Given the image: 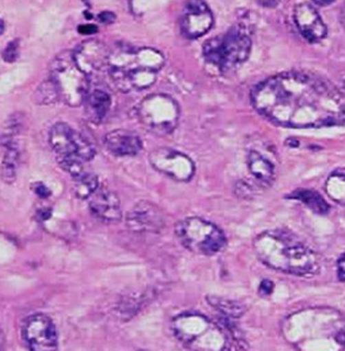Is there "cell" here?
<instances>
[{
  "mask_svg": "<svg viewBox=\"0 0 345 351\" xmlns=\"http://www.w3.org/2000/svg\"><path fill=\"white\" fill-rule=\"evenodd\" d=\"M254 108L274 123L289 128L345 124V97L337 88L310 73L271 76L254 88Z\"/></svg>",
  "mask_w": 345,
  "mask_h": 351,
  "instance_id": "6da1fadb",
  "label": "cell"
},
{
  "mask_svg": "<svg viewBox=\"0 0 345 351\" xmlns=\"http://www.w3.org/2000/svg\"><path fill=\"white\" fill-rule=\"evenodd\" d=\"M257 258L268 267L297 276H313L321 269L318 253L287 231H265L254 240Z\"/></svg>",
  "mask_w": 345,
  "mask_h": 351,
  "instance_id": "7a4b0ae2",
  "label": "cell"
},
{
  "mask_svg": "<svg viewBox=\"0 0 345 351\" xmlns=\"http://www.w3.org/2000/svg\"><path fill=\"white\" fill-rule=\"evenodd\" d=\"M165 59L152 48H134L117 45L109 51L107 73L115 87L122 93L151 87Z\"/></svg>",
  "mask_w": 345,
  "mask_h": 351,
  "instance_id": "3957f363",
  "label": "cell"
},
{
  "mask_svg": "<svg viewBox=\"0 0 345 351\" xmlns=\"http://www.w3.org/2000/svg\"><path fill=\"white\" fill-rule=\"evenodd\" d=\"M172 331L181 343L193 350L220 351L230 349L228 331L200 314H182L172 321Z\"/></svg>",
  "mask_w": 345,
  "mask_h": 351,
  "instance_id": "277c9868",
  "label": "cell"
},
{
  "mask_svg": "<svg viewBox=\"0 0 345 351\" xmlns=\"http://www.w3.org/2000/svg\"><path fill=\"white\" fill-rule=\"evenodd\" d=\"M49 144L61 169L73 178L82 173L84 163L96 156V148L91 141L64 122L53 125L49 132Z\"/></svg>",
  "mask_w": 345,
  "mask_h": 351,
  "instance_id": "5b68a950",
  "label": "cell"
},
{
  "mask_svg": "<svg viewBox=\"0 0 345 351\" xmlns=\"http://www.w3.org/2000/svg\"><path fill=\"white\" fill-rule=\"evenodd\" d=\"M252 51V39L241 25L234 26L221 36L209 39L203 45V56L209 64L227 73L243 64Z\"/></svg>",
  "mask_w": 345,
  "mask_h": 351,
  "instance_id": "8992f818",
  "label": "cell"
},
{
  "mask_svg": "<svg viewBox=\"0 0 345 351\" xmlns=\"http://www.w3.org/2000/svg\"><path fill=\"white\" fill-rule=\"evenodd\" d=\"M49 72V80L56 86L60 101L71 107L84 104L89 92V77L78 67L73 53H61L54 58Z\"/></svg>",
  "mask_w": 345,
  "mask_h": 351,
  "instance_id": "52a82bcc",
  "label": "cell"
},
{
  "mask_svg": "<svg viewBox=\"0 0 345 351\" xmlns=\"http://www.w3.org/2000/svg\"><path fill=\"white\" fill-rule=\"evenodd\" d=\"M175 233L180 243L193 253L214 256L225 248V233L216 225L197 217H190L177 223Z\"/></svg>",
  "mask_w": 345,
  "mask_h": 351,
  "instance_id": "ba28073f",
  "label": "cell"
},
{
  "mask_svg": "<svg viewBox=\"0 0 345 351\" xmlns=\"http://www.w3.org/2000/svg\"><path fill=\"white\" fill-rule=\"evenodd\" d=\"M137 115L141 123L157 135H167L177 127L180 108L175 100L162 94L149 95L142 100Z\"/></svg>",
  "mask_w": 345,
  "mask_h": 351,
  "instance_id": "9c48e42d",
  "label": "cell"
},
{
  "mask_svg": "<svg viewBox=\"0 0 345 351\" xmlns=\"http://www.w3.org/2000/svg\"><path fill=\"white\" fill-rule=\"evenodd\" d=\"M23 337L30 350L53 351L58 348L56 326L44 314H36L25 321Z\"/></svg>",
  "mask_w": 345,
  "mask_h": 351,
  "instance_id": "30bf717a",
  "label": "cell"
},
{
  "mask_svg": "<svg viewBox=\"0 0 345 351\" xmlns=\"http://www.w3.org/2000/svg\"><path fill=\"white\" fill-rule=\"evenodd\" d=\"M153 168L172 180L188 182L193 178L195 167L188 156L169 148H160L149 155Z\"/></svg>",
  "mask_w": 345,
  "mask_h": 351,
  "instance_id": "8fae6325",
  "label": "cell"
},
{
  "mask_svg": "<svg viewBox=\"0 0 345 351\" xmlns=\"http://www.w3.org/2000/svg\"><path fill=\"white\" fill-rule=\"evenodd\" d=\"M109 56V48L104 46V43L93 39L84 41L78 46L76 52H73L78 67L89 77L107 71Z\"/></svg>",
  "mask_w": 345,
  "mask_h": 351,
  "instance_id": "7c38bea8",
  "label": "cell"
},
{
  "mask_svg": "<svg viewBox=\"0 0 345 351\" xmlns=\"http://www.w3.org/2000/svg\"><path fill=\"white\" fill-rule=\"evenodd\" d=\"M213 13L203 1H188L181 18V31L189 39L205 36L213 27Z\"/></svg>",
  "mask_w": 345,
  "mask_h": 351,
  "instance_id": "4fadbf2b",
  "label": "cell"
},
{
  "mask_svg": "<svg viewBox=\"0 0 345 351\" xmlns=\"http://www.w3.org/2000/svg\"><path fill=\"white\" fill-rule=\"evenodd\" d=\"M126 223L137 233H159L165 228V216L155 204L140 202L129 212Z\"/></svg>",
  "mask_w": 345,
  "mask_h": 351,
  "instance_id": "5bb4252c",
  "label": "cell"
},
{
  "mask_svg": "<svg viewBox=\"0 0 345 351\" xmlns=\"http://www.w3.org/2000/svg\"><path fill=\"white\" fill-rule=\"evenodd\" d=\"M293 21L303 38L309 43H320L323 40L328 28L322 19L318 10L313 5L302 3L293 8Z\"/></svg>",
  "mask_w": 345,
  "mask_h": 351,
  "instance_id": "9a60e30c",
  "label": "cell"
},
{
  "mask_svg": "<svg viewBox=\"0 0 345 351\" xmlns=\"http://www.w3.org/2000/svg\"><path fill=\"white\" fill-rule=\"evenodd\" d=\"M89 206L93 216L104 223H117L122 218L120 199L109 188L99 186L89 197Z\"/></svg>",
  "mask_w": 345,
  "mask_h": 351,
  "instance_id": "2e32d148",
  "label": "cell"
},
{
  "mask_svg": "<svg viewBox=\"0 0 345 351\" xmlns=\"http://www.w3.org/2000/svg\"><path fill=\"white\" fill-rule=\"evenodd\" d=\"M104 145L111 154L118 157L135 156L142 149L140 137L135 132L117 129L104 136Z\"/></svg>",
  "mask_w": 345,
  "mask_h": 351,
  "instance_id": "e0dca14e",
  "label": "cell"
},
{
  "mask_svg": "<svg viewBox=\"0 0 345 351\" xmlns=\"http://www.w3.org/2000/svg\"><path fill=\"white\" fill-rule=\"evenodd\" d=\"M89 121L100 123L106 119L112 106V97L104 89L89 90L84 102Z\"/></svg>",
  "mask_w": 345,
  "mask_h": 351,
  "instance_id": "ac0fdd59",
  "label": "cell"
},
{
  "mask_svg": "<svg viewBox=\"0 0 345 351\" xmlns=\"http://www.w3.org/2000/svg\"><path fill=\"white\" fill-rule=\"evenodd\" d=\"M248 169L250 173L258 182L263 184H269L275 175V169L269 160L257 152H252L248 156Z\"/></svg>",
  "mask_w": 345,
  "mask_h": 351,
  "instance_id": "d6986e66",
  "label": "cell"
},
{
  "mask_svg": "<svg viewBox=\"0 0 345 351\" xmlns=\"http://www.w3.org/2000/svg\"><path fill=\"white\" fill-rule=\"evenodd\" d=\"M73 180H74L73 190H74L76 196L80 198V199L89 198L96 192V190L100 186L97 176L91 173V172L84 171L80 175L74 177Z\"/></svg>",
  "mask_w": 345,
  "mask_h": 351,
  "instance_id": "ffe728a7",
  "label": "cell"
},
{
  "mask_svg": "<svg viewBox=\"0 0 345 351\" xmlns=\"http://www.w3.org/2000/svg\"><path fill=\"white\" fill-rule=\"evenodd\" d=\"M290 197L297 200H301L302 203L318 215H325L329 211V205L325 202L324 198L318 192L313 191V190H298V191L293 192Z\"/></svg>",
  "mask_w": 345,
  "mask_h": 351,
  "instance_id": "44dd1931",
  "label": "cell"
},
{
  "mask_svg": "<svg viewBox=\"0 0 345 351\" xmlns=\"http://www.w3.org/2000/svg\"><path fill=\"white\" fill-rule=\"evenodd\" d=\"M16 165H18V150L13 145L12 140L6 144V154L1 164V176L8 184H12L16 180Z\"/></svg>",
  "mask_w": 345,
  "mask_h": 351,
  "instance_id": "7402d4cb",
  "label": "cell"
},
{
  "mask_svg": "<svg viewBox=\"0 0 345 351\" xmlns=\"http://www.w3.org/2000/svg\"><path fill=\"white\" fill-rule=\"evenodd\" d=\"M325 191L330 198L345 206V173L335 172L330 176L325 183Z\"/></svg>",
  "mask_w": 345,
  "mask_h": 351,
  "instance_id": "603a6c76",
  "label": "cell"
},
{
  "mask_svg": "<svg viewBox=\"0 0 345 351\" xmlns=\"http://www.w3.org/2000/svg\"><path fill=\"white\" fill-rule=\"evenodd\" d=\"M33 99L38 104H52L60 100L56 86L52 81H45L36 88Z\"/></svg>",
  "mask_w": 345,
  "mask_h": 351,
  "instance_id": "cb8c5ba5",
  "label": "cell"
},
{
  "mask_svg": "<svg viewBox=\"0 0 345 351\" xmlns=\"http://www.w3.org/2000/svg\"><path fill=\"white\" fill-rule=\"evenodd\" d=\"M209 304H213L214 307L223 313L228 317H240L245 313V308L237 302L228 301V300L219 299V298H212L208 299Z\"/></svg>",
  "mask_w": 345,
  "mask_h": 351,
  "instance_id": "d4e9b609",
  "label": "cell"
},
{
  "mask_svg": "<svg viewBox=\"0 0 345 351\" xmlns=\"http://www.w3.org/2000/svg\"><path fill=\"white\" fill-rule=\"evenodd\" d=\"M19 56V40H13L8 43V46L3 51V59L8 64H12Z\"/></svg>",
  "mask_w": 345,
  "mask_h": 351,
  "instance_id": "484cf974",
  "label": "cell"
},
{
  "mask_svg": "<svg viewBox=\"0 0 345 351\" xmlns=\"http://www.w3.org/2000/svg\"><path fill=\"white\" fill-rule=\"evenodd\" d=\"M33 190L36 192V195L38 197H41V198H47L51 195V191H49V188L44 185V184H34V186H33Z\"/></svg>",
  "mask_w": 345,
  "mask_h": 351,
  "instance_id": "4316f807",
  "label": "cell"
},
{
  "mask_svg": "<svg viewBox=\"0 0 345 351\" xmlns=\"http://www.w3.org/2000/svg\"><path fill=\"white\" fill-rule=\"evenodd\" d=\"M337 276L338 279L345 282V252L337 261Z\"/></svg>",
  "mask_w": 345,
  "mask_h": 351,
  "instance_id": "83f0119b",
  "label": "cell"
},
{
  "mask_svg": "<svg viewBox=\"0 0 345 351\" xmlns=\"http://www.w3.org/2000/svg\"><path fill=\"white\" fill-rule=\"evenodd\" d=\"M273 282L269 280H265V281H262L261 286H260V293L263 296H268L273 291Z\"/></svg>",
  "mask_w": 345,
  "mask_h": 351,
  "instance_id": "f1b7e54d",
  "label": "cell"
},
{
  "mask_svg": "<svg viewBox=\"0 0 345 351\" xmlns=\"http://www.w3.org/2000/svg\"><path fill=\"white\" fill-rule=\"evenodd\" d=\"M99 21L104 23V24H111V23L115 21V16L111 12H102L99 16Z\"/></svg>",
  "mask_w": 345,
  "mask_h": 351,
  "instance_id": "f546056e",
  "label": "cell"
},
{
  "mask_svg": "<svg viewBox=\"0 0 345 351\" xmlns=\"http://www.w3.org/2000/svg\"><path fill=\"white\" fill-rule=\"evenodd\" d=\"M79 31H80L81 33H84V34H93V33L97 32L98 29L97 27H94L93 25H84V26H81L80 28H79Z\"/></svg>",
  "mask_w": 345,
  "mask_h": 351,
  "instance_id": "4dcf8cb0",
  "label": "cell"
},
{
  "mask_svg": "<svg viewBox=\"0 0 345 351\" xmlns=\"http://www.w3.org/2000/svg\"><path fill=\"white\" fill-rule=\"evenodd\" d=\"M336 341H337L338 343L342 344V346H345V329H343V330L336 336Z\"/></svg>",
  "mask_w": 345,
  "mask_h": 351,
  "instance_id": "1f68e13d",
  "label": "cell"
},
{
  "mask_svg": "<svg viewBox=\"0 0 345 351\" xmlns=\"http://www.w3.org/2000/svg\"><path fill=\"white\" fill-rule=\"evenodd\" d=\"M340 18H341L342 24H343V26L345 27V5L342 8L341 16H340Z\"/></svg>",
  "mask_w": 345,
  "mask_h": 351,
  "instance_id": "d6a6232c",
  "label": "cell"
},
{
  "mask_svg": "<svg viewBox=\"0 0 345 351\" xmlns=\"http://www.w3.org/2000/svg\"><path fill=\"white\" fill-rule=\"evenodd\" d=\"M260 4L263 5V6H273V8H276L278 3H277V1H267V3L262 1Z\"/></svg>",
  "mask_w": 345,
  "mask_h": 351,
  "instance_id": "836d02e7",
  "label": "cell"
},
{
  "mask_svg": "<svg viewBox=\"0 0 345 351\" xmlns=\"http://www.w3.org/2000/svg\"><path fill=\"white\" fill-rule=\"evenodd\" d=\"M5 31V23L3 21H0V34Z\"/></svg>",
  "mask_w": 345,
  "mask_h": 351,
  "instance_id": "e575fe53",
  "label": "cell"
},
{
  "mask_svg": "<svg viewBox=\"0 0 345 351\" xmlns=\"http://www.w3.org/2000/svg\"><path fill=\"white\" fill-rule=\"evenodd\" d=\"M315 4H318V5H330V4H333V3H331V1H330V3H320V1H316V3H315Z\"/></svg>",
  "mask_w": 345,
  "mask_h": 351,
  "instance_id": "d590c367",
  "label": "cell"
},
{
  "mask_svg": "<svg viewBox=\"0 0 345 351\" xmlns=\"http://www.w3.org/2000/svg\"><path fill=\"white\" fill-rule=\"evenodd\" d=\"M344 87H345V81H344Z\"/></svg>",
  "mask_w": 345,
  "mask_h": 351,
  "instance_id": "8d00e7d4",
  "label": "cell"
}]
</instances>
